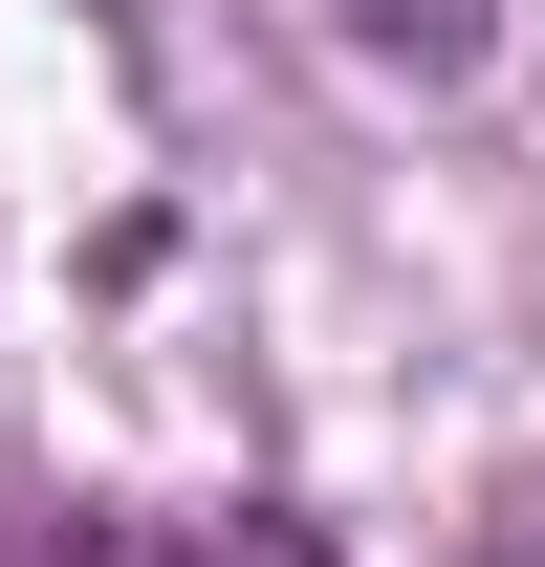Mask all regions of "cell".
I'll return each mask as SVG.
<instances>
[{
  "mask_svg": "<svg viewBox=\"0 0 545 567\" xmlns=\"http://www.w3.org/2000/svg\"><path fill=\"white\" fill-rule=\"evenodd\" d=\"M328 22H349V44H371V66H414V87H459L502 0H328Z\"/></svg>",
  "mask_w": 545,
  "mask_h": 567,
  "instance_id": "7a4b0ae2",
  "label": "cell"
},
{
  "mask_svg": "<svg viewBox=\"0 0 545 567\" xmlns=\"http://www.w3.org/2000/svg\"><path fill=\"white\" fill-rule=\"evenodd\" d=\"M0 567H328L284 502H110V524H44V546H0Z\"/></svg>",
  "mask_w": 545,
  "mask_h": 567,
  "instance_id": "6da1fadb",
  "label": "cell"
}]
</instances>
